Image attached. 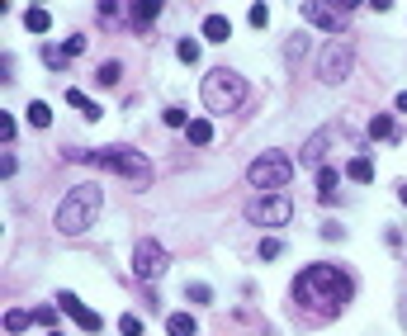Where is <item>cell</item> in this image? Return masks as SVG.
<instances>
[{
	"label": "cell",
	"mask_w": 407,
	"mask_h": 336,
	"mask_svg": "<svg viewBox=\"0 0 407 336\" xmlns=\"http://www.w3.org/2000/svg\"><path fill=\"white\" fill-rule=\"evenodd\" d=\"M370 138H384V143H398V124H393V114H374L370 119Z\"/></svg>",
	"instance_id": "13"
},
{
	"label": "cell",
	"mask_w": 407,
	"mask_h": 336,
	"mask_svg": "<svg viewBox=\"0 0 407 336\" xmlns=\"http://www.w3.org/2000/svg\"><path fill=\"white\" fill-rule=\"evenodd\" d=\"M100 185H76V190H66V199L57 204V232L62 237H81L85 227L100 218Z\"/></svg>",
	"instance_id": "2"
},
{
	"label": "cell",
	"mask_w": 407,
	"mask_h": 336,
	"mask_svg": "<svg viewBox=\"0 0 407 336\" xmlns=\"http://www.w3.org/2000/svg\"><path fill=\"white\" fill-rule=\"evenodd\" d=\"M57 308H62L66 318H76L81 327H85V332H100V327H105V322H100V313H90V308L81 304L76 294H57Z\"/></svg>",
	"instance_id": "9"
},
{
	"label": "cell",
	"mask_w": 407,
	"mask_h": 336,
	"mask_svg": "<svg viewBox=\"0 0 407 336\" xmlns=\"http://www.w3.org/2000/svg\"><path fill=\"white\" fill-rule=\"evenodd\" d=\"M66 104H71V109H81V119H90V124H95V119H100V114H105V109H100V104H95L90 95H81L76 85L66 90Z\"/></svg>",
	"instance_id": "14"
},
{
	"label": "cell",
	"mask_w": 407,
	"mask_h": 336,
	"mask_svg": "<svg viewBox=\"0 0 407 336\" xmlns=\"http://www.w3.org/2000/svg\"><path fill=\"white\" fill-rule=\"evenodd\" d=\"M175 57H180V62H199V43H194V38H180V43H175Z\"/></svg>",
	"instance_id": "25"
},
{
	"label": "cell",
	"mask_w": 407,
	"mask_h": 336,
	"mask_svg": "<svg viewBox=\"0 0 407 336\" xmlns=\"http://www.w3.org/2000/svg\"><path fill=\"white\" fill-rule=\"evenodd\" d=\"M90 161H100V166H110V171H119V176L128 180V185H152V161L142 157L138 147H100V152H90Z\"/></svg>",
	"instance_id": "4"
},
{
	"label": "cell",
	"mask_w": 407,
	"mask_h": 336,
	"mask_svg": "<svg viewBox=\"0 0 407 336\" xmlns=\"http://www.w3.org/2000/svg\"><path fill=\"white\" fill-rule=\"evenodd\" d=\"M124 15L133 19V29H138V33H147V29H152V19L161 15V5H157V0H138V5H124Z\"/></svg>",
	"instance_id": "11"
},
{
	"label": "cell",
	"mask_w": 407,
	"mask_h": 336,
	"mask_svg": "<svg viewBox=\"0 0 407 336\" xmlns=\"http://www.w3.org/2000/svg\"><path fill=\"white\" fill-rule=\"evenodd\" d=\"M43 62L52 66V71H62V66H66V57H62V48H43Z\"/></svg>",
	"instance_id": "30"
},
{
	"label": "cell",
	"mask_w": 407,
	"mask_h": 336,
	"mask_svg": "<svg viewBox=\"0 0 407 336\" xmlns=\"http://www.w3.org/2000/svg\"><path fill=\"white\" fill-rule=\"evenodd\" d=\"M24 119H29L33 128H47V124H52V109H47L43 100H33V104H29V114H24Z\"/></svg>",
	"instance_id": "21"
},
{
	"label": "cell",
	"mask_w": 407,
	"mask_h": 336,
	"mask_svg": "<svg viewBox=\"0 0 407 336\" xmlns=\"http://www.w3.org/2000/svg\"><path fill=\"white\" fill-rule=\"evenodd\" d=\"M81 52H85V38H81V33H71V38L62 43V57H81Z\"/></svg>",
	"instance_id": "27"
},
{
	"label": "cell",
	"mask_w": 407,
	"mask_h": 336,
	"mask_svg": "<svg viewBox=\"0 0 407 336\" xmlns=\"http://www.w3.org/2000/svg\"><path fill=\"white\" fill-rule=\"evenodd\" d=\"M350 66H355V48L346 38H331L327 48H322V57H317V76L327 80V85H336V80L350 76Z\"/></svg>",
	"instance_id": "7"
},
{
	"label": "cell",
	"mask_w": 407,
	"mask_h": 336,
	"mask_svg": "<svg viewBox=\"0 0 407 336\" xmlns=\"http://www.w3.org/2000/svg\"><path fill=\"white\" fill-rule=\"evenodd\" d=\"M204 109L208 114H232L242 109V100H247V80L237 76V71H228V66H213L208 76H204Z\"/></svg>",
	"instance_id": "3"
},
{
	"label": "cell",
	"mask_w": 407,
	"mask_h": 336,
	"mask_svg": "<svg viewBox=\"0 0 407 336\" xmlns=\"http://www.w3.org/2000/svg\"><path fill=\"white\" fill-rule=\"evenodd\" d=\"M161 119H166V128H189V114L185 109H166Z\"/></svg>",
	"instance_id": "26"
},
{
	"label": "cell",
	"mask_w": 407,
	"mask_h": 336,
	"mask_svg": "<svg viewBox=\"0 0 407 336\" xmlns=\"http://www.w3.org/2000/svg\"><path fill=\"white\" fill-rule=\"evenodd\" d=\"M228 33H232V24H228L223 15H208V19H204V38H208V43H228Z\"/></svg>",
	"instance_id": "17"
},
{
	"label": "cell",
	"mask_w": 407,
	"mask_h": 336,
	"mask_svg": "<svg viewBox=\"0 0 407 336\" xmlns=\"http://www.w3.org/2000/svg\"><path fill=\"white\" fill-rule=\"evenodd\" d=\"M303 19L317 24V29H327V33H341V10H336V5H317V0H308V5H303Z\"/></svg>",
	"instance_id": "10"
},
{
	"label": "cell",
	"mask_w": 407,
	"mask_h": 336,
	"mask_svg": "<svg viewBox=\"0 0 407 336\" xmlns=\"http://www.w3.org/2000/svg\"><path fill=\"white\" fill-rule=\"evenodd\" d=\"M398 199H403V204H407V180H403V185H398Z\"/></svg>",
	"instance_id": "34"
},
{
	"label": "cell",
	"mask_w": 407,
	"mask_h": 336,
	"mask_svg": "<svg viewBox=\"0 0 407 336\" xmlns=\"http://www.w3.org/2000/svg\"><path fill=\"white\" fill-rule=\"evenodd\" d=\"M185 138H189L194 147H208V143H213V124H208V119H189Z\"/></svg>",
	"instance_id": "18"
},
{
	"label": "cell",
	"mask_w": 407,
	"mask_h": 336,
	"mask_svg": "<svg viewBox=\"0 0 407 336\" xmlns=\"http://www.w3.org/2000/svg\"><path fill=\"white\" fill-rule=\"evenodd\" d=\"M327 143H331V128H317L308 143H303V166H322L327 157Z\"/></svg>",
	"instance_id": "12"
},
{
	"label": "cell",
	"mask_w": 407,
	"mask_h": 336,
	"mask_svg": "<svg viewBox=\"0 0 407 336\" xmlns=\"http://www.w3.org/2000/svg\"><path fill=\"white\" fill-rule=\"evenodd\" d=\"M289 176H294V166H289L284 152H266V157H256L247 166V185H256L261 194H280L289 185Z\"/></svg>",
	"instance_id": "5"
},
{
	"label": "cell",
	"mask_w": 407,
	"mask_h": 336,
	"mask_svg": "<svg viewBox=\"0 0 407 336\" xmlns=\"http://www.w3.org/2000/svg\"><path fill=\"white\" fill-rule=\"evenodd\" d=\"M346 176L355 180V185H370V180H374V166H370V161H365V157H355V161H350V166H346Z\"/></svg>",
	"instance_id": "20"
},
{
	"label": "cell",
	"mask_w": 407,
	"mask_h": 336,
	"mask_svg": "<svg viewBox=\"0 0 407 336\" xmlns=\"http://www.w3.org/2000/svg\"><path fill=\"white\" fill-rule=\"evenodd\" d=\"M317 194H322V204H331V199H336V171H331V166H322V171H317Z\"/></svg>",
	"instance_id": "19"
},
{
	"label": "cell",
	"mask_w": 407,
	"mask_h": 336,
	"mask_svg": "<svg viewBox=\"0 0 407 336\" xmlns=\"http://www.w3.org/2000/svg\"><path fill=\"white\" fill-rule=\"evenodd\" d=\"M119 332H124V336H142V322L128 313V318H119Z\"/></svg>",
	"instance_id": "31"
},
{
	"label": "cell",
	"mask_w": 407,
	"mask_h": 336,
	"mask_svg": "<svg viewBox=\"0 0 407 336\" xmlns=\"http://www.w3.org/2000/svg\"><path fill=\"white\" fill-rule=\"evenodd\" d=\"M47 336H62V332H47Z\"/></svg>",
	"instance_id": "36"
},
{
	"label": "cell",
	"mask_w": 407,
	"mask_h": 336,
	"mask_svg": "<svg viewBox=\"0 0 407 336\" xmlns=\"http://www.w3.org/2000/svg\"><path fill=\"white\" fill-rule=\"evenodd\" d=\"M166 332L171 336H199V322L189 318V313H171V318H166Z\"/></svg>",
	"instance_id": "16"
},
{
	"label": "cell",
	"mask_w": 407,
	"mask_h": 336,
	"mask_svg": "<svg viewBox=\"0 0 407 336\" xmlns=\"http://www.w3.org/2000/svg\"><path fill=\"white\" fill-rule=\"evenodd\" d=\"M185 299L194 308H208V304H213V289H208V284H185Z\"/></svg>",
	"instance_id": "22"
},
{
	"label": "cell",
	"mask_w": 407,
	"mask_h": 336,
	"mask_svg": "<svg viewBox=\"0 0 407 336\" xmlns=\"http://www.w3.org/2000/svg\"><path fill=\"white\" fill-rule=\"evenodd\" d=\"M280 251H284V241H280V237H266V241H261V260H275Z\"/></svg>",
	"instance_id": "28"
},
{
	"label": "cell",
	"mask_w": 407,
	"mask_h": 336,
	"mask_svg": "<svg viewBox=\"0 0 407 336\" xmlns=\"http://www.w3.org/2000/svg\"><path fill=\"white\" fill-rule=\"evenodd\" d=\"M29 322H33V313H24V308H10V313H5V332H24Z\"/></svg>",
	"instance_id": "23"
},
{
	"label": "cell",
	"mask_w": 407,
	"mask_h": 336,
	"mask_svg": "<svg viewBox=\"0 0 407 336\" xmlns=\"http://www.w3.org/2000/svg\"><path fill=\"white\" fill-rule=\"evenodd\" d=\"M24 29L29 33H47L52 29V15H47L43 5H29V10H24Z\"/></svg>",
	"instance_id": "15"
},
{
	"label": "cell",
	"mask_w": 407,
	"mask_h": 336,
	"mask_svg": "<svg viewBox=\"0 0 407 336\" xmlns=\"http://www.w3.org/2000/svg\"><path fill=\"white\" fill-rule=\"evenodd\" d=\"M398 109H403V114H407V90H403V95H398Z\"/></svg>",
	"instance_id": "35"
},
{
	"label": "cell",
	"mask_w": 407,
	"mask_h": 336,
	"mask_svg": "<svg viewBox=\"0 0 407 336\" xmlns=\"http://www.w3.org/2000/svg\"><path fill=\"white\" fill-rule=\"evenodd\" d=\"M0 143L5 147L15 143V119H10V114H0Z\"/></svg>",
	"instance_id": "29"
},
{
	"label": "cell",
	"mask_w": 407,
	"mask_h": 336,
	"mask_svg": "<svg viewBox=\"0 0 407 336\" xmlns=\"http://www.w3.org/2000/svg\"><path fill=\"white\" fill-rule=\"evenodd\" d=\"M294 294H298V304L303 299H322V313H336V308L350 299V280H346L336 265H308V270L294 280Z\"/></svg>",
	"instance_id": "1"
},
{
	"label": "cell",
	"mask_w": 407,
	"mask_h": 336,
	"mask_svg": "<svg viewBox=\"0 0 407 336\" xmlns=\"http://www.w3.org/2000/svg\"><path fill=\"white\" fill-rule=\"evenodd\" d=\"M119 76H124V66H119V62H100V71H95V80H100V85H114Z\"/></svg>",
	"instance_id": "24"
},
{
	"label": "cell",
	"mask_w": 407,
	"mask_h": 336,
	"mask_svg": "<svg viewBox=\"0 0 407 336\" xmlns=\"http://www.w3.org/2000/svg\"><path fill=\"white\" fill-rule=\"evenodd\" d=\"M289 218H294L289 194H256L247 204V223H256V227H284Z\"/></svg>",
	"instance_id": "6"
},
{
	"label": "cell",
	"mask_w": 407,
	"mask_h": 336,
	"mask_svg": "<svg viewBox=\"0 0 407 336\" xmlns=\"http://www.w3.org/2000/svg\"><path fill=\"white\" fill-rule=\"evenodd\" d=\"M57 313H62V308H38V313H33V322H43V327H47V322H57Z\"/></svg>",
	"instance_id": "33"
},
{
	"label": "cell",
	"mask_w": 407,
	"mask_h": 336,
	"mask_svg": "<svg viewBox=\"0 0 407 336\" xmlns=\"http://www.w3.org/2000/svg\"><path fill=\"white\" fill-rule=\"evenodd\" d=\"M166 265H171V260H166V246L152 241V237H142L138 251H133V275H138V280H161Z\"/></svg>",
	"instance_id": "8"
},
{
	"label": "cell",
	"mask_w": 407,
	"mask_h": 336,
	"mask_svg": "<svg viewBox=\"0 0 407 336\" xmlns=\"http://www.w3.org/2000/svg\"><path fill=\"white\" fill-rule=\"evenodd\" d=\"M251 24H256V29H266V24H270V10H266V5H251Z\"/></svg>",
	"instance_id": "32"
}]
</instances>
